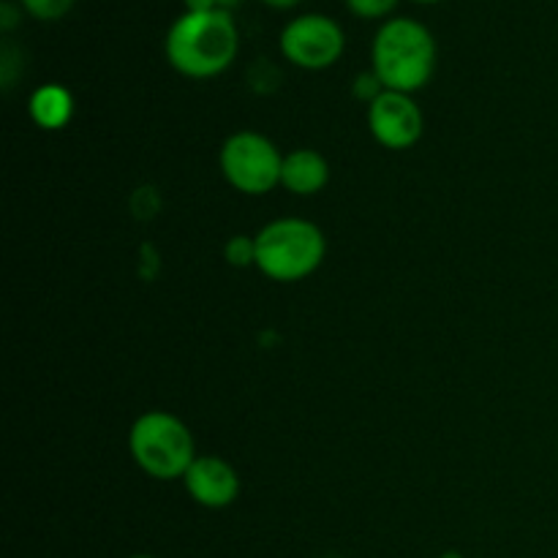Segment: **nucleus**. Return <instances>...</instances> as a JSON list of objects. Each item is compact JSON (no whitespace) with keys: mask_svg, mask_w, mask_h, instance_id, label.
I'll return each instance as SVG.
<instances>
[{"mask_svg":"<svg viewBox=\"0 0 558 558\" xmlns=\"http://www.w3.org/2000/svg\"><path fill=\"white\" fill-rule=\"evenodd\" d=\"M131 558H153V556H131Z\"/></svg>","mask_w":558,"mask_h":558,"instance_id":"nucleus-21","label":"nucleus"},{"mask_svg":"<svg viewBox=\"0 0 558 558\" xmlns=\"http://www.w3.org/2000/svg\"><path fill=\"white\" fill-rule=\"evenodd\" d=\"M240 49V33L232 11H185L169 25L163 52L169 65L191 80H210L234 63Z\"/></svg>","mask_w":558,"mask_h":558,"instance_id":"nucleus-1","label":"nucleus"},{"mask_svg":"<svg viewBox=\"0 0 558 558\" xmlns=\"http://www.w3.org/2000/svg\"><path fill=\"white\" fill-rule=\"evenodd\" d=\"M441 558H463V556L461 554H445Z\"/></svg>","mask_w":558,"mask_h":558,"instance_id":"nucleus-19","label":"nucleus"},{"mask_svg":"<svg viewBox=\"0 0 558 558\" xmlns=\"http://www.w3.org/2000/svg\"><path fill=\"white\" fill-rule=\"evenodd\" d=\"M371 65L385 90L417 93L436 71V38L412 16H392L376 31Z\"/></svg>","mask_w":558,"mask_h":558,"instance_id":"nucleus-2","label":"nucleus"},{"mask_svg":"<svg viewBox=\"0 0 558 558\" xmlns=\"http://www.w3.org/2000/svg\"><path fill=\"white\" fill-rule=\"evenodd\" d=\"M223 256L232 267H248L256 265V238H248V234H238L227 243L223 248Z\"/></svg>","mask_w":558,"mask_h":558,"instance_id":"nucleus-12","label":"nucleus"},{"mask_svg":"<svg viewBox=\"0 0 558 558\" xmlns=\"http://www.w3.org/2000/svg\"><path fill=\"white\" fill-rule=\"evenodd\" d=\"M381 93H385V85H381L379 76H376L374 71H363V74L354 80V96L363 98V101H376Z\"/></svg>","mask_w":558,"mask_h":558,"instance_id":"nucleus-14","label":"nucleus"},{"mask_svg":"<svg viewBox=\"0 0 558 558\" xmlns=\"http://www.w3.org/2000/svg\"><path fill=\"white\" fill-rule=\"evenodd\" d=\"M368 129L387 150H409L423 136L425 118L409 93L385 90L368 104Z\"/></svg>","mask_w":558,"mask_h":558,"instance_id":"nucleus-7","label":"nucleus"},{"mask_svg":"<svg viewBox=\"0 0 558 558\" xmlns=\"http://www.w3.org/2000/svg\"><path fill=\"white\" fill-rule=\"evenodd\" d=\"M16 16H20V11H16V3H11V0H3V3H0V27H3L5 33L14 31Z\"/></svg>","mask_w":558,"mask_h":558,"instance_id":"nucleus-15","label":"nucleus"},{"mask_svg":"<svg viewBox=\"0 0 558 558\" xmlns=\"http://www.w3.org/2000/svg\"><path fill=\"white\" fill-rule=\"evenodd\" d=\"M185 11H194V14H205V11H216L218 0H183Z\"/></svg>","mask_w":558,"mask_h":558,"instance_id":"nucleus-16","label":"nucleus"},{"mask_svg":"<svg viewBox=\"0 0 558 558\" xmlns=\"http://www.w3.org/2000/svg\"><path fill=\"white\" fill-rule=\"evenodd\" d=\"M71 5H74V0H20V9L44 22L60 20V16L69 14Z\"/></svg>","mask_w":558,"mask_h":558,"instance_id":"nucleus-11","label":"nucleus"},{"mask_svg":"<svg viewBox=\"0 0 558 558\" xmlns=\"http://www.w3.org/2000/svg\"><path fill=\"white\" fill-rule=\"evenodd\" d=\"M183 483L191 499L207 510H223L240 496V474L218 456H196Z\"/></svg>","mask_w":558,"mask_h":558,"instance_id":"nucleus-8","label":"nucleus"},{"mask_svg":"<svg viewBox=\"0 0 558 558\" xmlns=\"http://www.w3.org/2000/svg\"><path fill=\"white\" fill-rule=\"evenodd\" d=\"M240 0H218V9H223V11H232L234 5H238Z\"/></svg>","mask_w":558,"mask_h":558,"instance_id":"nucleus-18","label":"nucleus"},{"mask_svg":"<svg viewBox=\"0 0 558 558\" xmlns=\"http://www.w3.org/2000/svg\"><path fill=\"white\" fill-rule=\"evenodd\" d=\"M221 172L240 194L262 196L281 185L283 156L267 136L256 131H238L221 147Z\"/></svg>","mask_w":558,"mask_h":558,"instance_id":"nucleus-5","label":"nucleus"},{"mask_svg":"<svg viewBox=\"0 0 558 558\" xmlns=\"http://www.w3.org/2000/svg\"><path fill=\"white\" fill-rule=\"evenodd\" d=\"M267 5H272V9H292V5H298L300 0H265Z\"/></svg>","mask_w":558,"mask_h":558,"instance_id":"nucleus-17","label":"nucleus"},{"mask_svg":"<svg viewBox=\"0 0 558 558\" xmlns=\"http://www.w3.org/2000/svg\"><path fill=\"white\" fill-rule=\"evenodd\" d=\"M349 11H354L363 20H381V16L392 14L398 0H347Z\"/></svg>","mask_w":558,"mask_h":558,"instance_id":"nucleus-13","label":"nucleus"},{"mask_svg":"<svg viewBox=\"0 0 558 558\" xmlns=\"http://www.w3.org/2000/svg\"><path fill=\"white\" fill-rule=\"evenodd\" d=\"M129 450L136 466L153 480H183L191 463L196 461V445L189 425L174 414L145 412L134 420L129 434Z\"/></svg>","mask_w":558,"mask_h":558,"instance_id":"nucleus-4","label":"nucleus"},{"mask_svg":"<svg viewBox=\"0 0 558 558\" xmlns=\"http://www.w3.org/2000/svg\"><path fill=\"white\" fill-rule=\"evenodd\" d=\"M27 109H31V118L38 129L58 131L74 114V98H71V93L65 87L44 85L33 93Z\"/></svg>","mask_w":558,"mask_h":558,"instance_id":"nucleus-10","label":"nucleus"},{"mask_svg":"<svg viewBox=\"0 0 558 558\" xmlns=\"http://www.w3.org/2000/svg\"><path fill=\"white\" fill-rule=\"evenodd\" d=\"M414 3H439V0H414Z\"/></svg>","mask_w":558,"mask_h":558,"instance_id":"nucleus-20","label":"nucleus"},{"mask_svg":"<svg viewBox=\"0 0 558 558\" xmlns=\"http://www.w3.org/2000/svg\"><path fill=\"white\" fill-rule=\"evenodd\" d=\"M254 238L256 267L278 283L314 276L327 254L325 232L305 218H278L262 227Z\"/></svg>","mask_w":558,"mask_h":558,"instance_id":"nucleus-3","label":"nucleus"},{"mask_svg":"<svg viewBox=\"0 0 558 558\" xmlns=\"http://www.w3.org/2000/svg\"><path fill=\"white\" fill-rule=\"evenodd\" d=\"M283 58L305 71H322L338 63L347 47L343 27L327 14H300L281 31L278 38Z\"/></svg>","mask_w":558,"mask_h":558,"instance_id":"nucleus-6","label":"nucleus"},{"mask_svg":"<svg viewBox=\"0 0 558 558\" xmlns=\"http://www.w3.org/2000/svg\"><path fill=\"white\" fill-rule=\"evenodd\" d=\"M330 180V163L322 153L298 147V150L283 156L281 167V185L294 196H314Z\"/></svg>","mask_w":558,"mask_h":558,"instance_id":"nucleus-9","label":"nucleus"}]
</instances>
